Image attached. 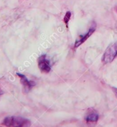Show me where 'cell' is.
<instances>
[{
    "label": "cell",
    "mask_w": 117,
    "mask_h": 127,
    "mask_svg": "<svg viewBox=\"0 0 117 127\" xmlns=\"http://www.w3.org/2000/svg\"><path fill=\"white\" fill-rule=\"evenodd\" d=\"M30 124V121L21 117L11 116L3 120V124L7 127H25Z\"/></svg>",
    "instance_id": "cell-1"
},
{
    "label": "cell",
    "mask_w": 117,
    "mask_h": 127,
    "mask_svg": "<svg viewBox=\"0 0 117 127\" xmlns=\"http://www.w3.org/2000/svg\"><path fill=\"white\" fill-rule=\"evenodd\" d=\"M117 57V41L111 44L105 50L102 57V62L105 64L111 63Z\"/></svg>",
    "instance_id": "cell-2"
},
{
    "label": "cell",
    "mask_w": 117,
    "mask_h": 127,
    "mask_svg": "<svg viewBox=\"0 0 117 127\" xmlns=\"http://www.w3.org/2000/svg\"><path fill=\"white\" fill-rule=\"evenodd\" d=\"M96 29V24L95 22H92L88 32H86L85 35L80 36L79 38L76 39L75 43H74V48H78L79 46H80L82 44H83L94 32Z\"/></svg>",
    "instance_id": "cell-3"
},
{
    "label": "cell",
    "mask_w": 117,
    "mask_h": 127,
    "mask_svg": "<svg viewBox=\"0 0 117 127\" xmlns=\"http://www.w3.org/2000/svg\"><path fill=\"white\" fill-rule=\"evenodd\" d=\"M38 66L42 73H48L51 70L50 61L46 58V55H42L38 59Z\"/></svg>",
    "instance_id": "cell-4"
},
{
    "label": "cell",
    "mask_w": 117,
    "mask_h": 127,
    "mask_svg": "<svg viewBox=\"0 0 117 127\" xmlns=\"http://www.w3.org/2000/svg\"><path fill=\"white\" fill-rule=\"evenodd\" d=\"M17 75L20 78V82L22 83V84L23 86V89L25 92H28L29 91H30L35 85V82L33 81L28 80V78L21 73H17Z\"/></svg>",
    "instance_id": "cell-5"
},
{
    "label": "cell",
    "mask_w": 117,
    "mask_h": 127,
    "mask_svg": "<svg viewBox=\"0 0 117 127\" xmlns=\"http://www.w3.org/2000/svg\"><path fill=\"white\" fill-rule=\"evenodd\" d=\"M98 114L97 112L93 109H89L86 115V122L88 124H95L98 120Z\"/></svg>",
    "instance_id": "cell-6"
},
{
    "label": "cell",
    "mask_w": 117,
    "mask_h": 127,
    "mask_svg": "<svg viewBox=\"0 0 117 127\" xmlns=\"http://www.w3.org/2000/svg\"><path fill=\"white\" fill-rule=\"evenodd\" d=\"M70 17H71V13H70V11H68L66 13V15L64 17V18H63V21H64V22H65L66 25V27H68V22L70 21Z\"/></svg>",
    "instance_id": "cell-7"
},
{
    "label": "cell",
    "mask_w": 117,
    "mask_h": 127,
    "mask_svg": "<svg viewBox=\"0 0 117 127\" xmlns=\"http://www.w3.org/2000/svg\"><path fill=\"white\" fill-rule=\"evenodd\" d=\"M112 91L114 92V95H115V96L117 97V88H114V87H113V88H112Z\"/></svg>",
    "instance_id": "cell-8"
},
{
    "label": "cell",
    "mask_w": 117,
    "mask_h": 127,
    "mask_svg": "<svg viewBox=\"0 0 117 127\" xmlns=\"http://www.w3.org/2000/svg\"><path fill=\"white\" fill-rule=\"evenodd\" d=\"M115 10H116V12L117 13V5L115 6Z\"/></svg>",
    "instance_id": "cell-9"
},
{
    "label": "cell",
    "mask_w": 117,
    "mask_h": 127,
    "mask_svg": "<svg viewBox=\"0 0 117 127\" xmlns=\"http://www.w3.org/2000/svg\"><path fill=\"white\" fill-rule=\"evenodd\" d=\"M2 93H2V91H0V95H2Z\"/></svg>",
    "instance_id": "cell-10"
}]
</instances>
